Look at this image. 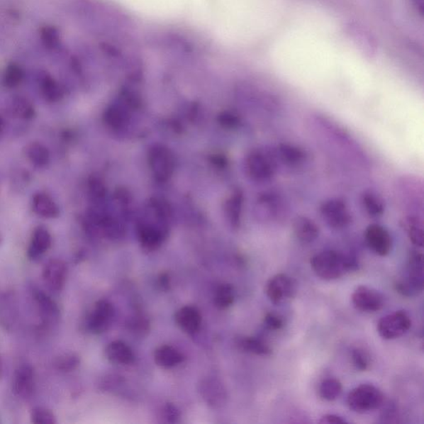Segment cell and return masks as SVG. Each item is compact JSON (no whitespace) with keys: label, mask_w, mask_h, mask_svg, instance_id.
<instances>
[{"label":"cell","mask_w":424,"mask_h":424,"mask_svg":"<svg viewBox=\"0 0 424 424\" xmlns=\"http://www.w3.org/2000/svg\"><path fill=\"white\" fill-rule=\"evenodd\" d=\"M12 111L14 115L23 120H31L36 115L33 103L23 96H16L13 99Z\"/></svg>","instance_id":"4dcf8cb0"},{"label":"cell","mask_w":424,"mask_h":424,"mask_svg":"<svg viewBox=\"0 0 424 424\" xmlns=\"http://www.w3.org/2000/svg\"><path fill=\"white\" fill-rule=\"evenodd\" d=\"M228 210L231 224L235 228H238L243 210V195L240 192H235L231 197L229 201Z\"/></svg>","instance_id":"836d02e7"},{"label":"cell","mask_w":424,"mask_h":424,"mask_svg":"<svg viewBox=\"0 0 424 424\" xmlns=\"http://www.w3.org/2000/svg\"><path fill=\"white\" fill-rule=\"evenodd\" d=\"M354 307L364 313H376L384 306V296L377 290L359 286L352 296Z\"/></svg>","instance_id":"8fae6325"},{"label":"cell","mask_w":424,"mask_h":424,"mask_svg":"<svg viewBox=\"0 0 424 424\" xmlns=\"http://www.w3.org/2000/svg\"><path fill=\"white\" fill-rule=\"evenodd\" d=\"M255 216L266 223H282L289 216V207L284 195L277 190L262 192L256 200Z\"/></svg>","instance_id":"7a4b0ae2"},{"label":"cell","mask_w":424,"mask_h":424,"mask_svg":"<svg viewBox=\"0 0 424 424\" xmlns=\"http://www.w3.org/2000/svg\"><path fill=\"white\" fill-rule=\"evenodd\" d=\"M106 357L111 363L116 364H131L135 362V354L127 344L115 341L106 348Z\"/></svg>","instance_id":"ffe728a7"},{"label":"cell","mask_w":424,"mask_h":424,"mask_svg":"<svg viewBox=\"0 0 424 424\" xmlns=\"http://www.w3.org/2000/svg\"><path fill=\"white\" fill-rule=\"evenodd\" d=\"M80 363V357L77 354L66 353L56 358L54 366L62 372H71L76 369Z\"/></svg>","instance_id":"e575fe53"},{"label":"cell","mask_w":424,"mask_h":424,"mask_svg":"<svg viewBox=\"0 0 424 424\" xmlns=\"http://www.w3.org/2000/svg\"><path fill=\"white\" fill-rule=\"evenodd\" d=\"M32 423L36 424H54L57 419L54 413L45 408H36L33 409L31 413Z\"/></svg>","instance_id":"74e56055"},{"label":"cell","mask_w":424,"mask_h":424,"mask_svg":"<svg viewBox=\"0 0 424 424\" xmlns=\"http://www.w3.org/2000/svg\"><path fill=\"white\" fill-rule=\"evenodd\" d=\"M412 325L409 316L403 311L384 316L377 324V331L384 340H394L406 334Z\"/></svg>","instance_id":"52a82bcc"},{"label":"cell","mask_w":424,"mask_h":424,"mask_svg":"<svg viewBox=\"0 0 424 424\" xmlns=\"http://www.w3.org/2000/svg\"><path fill=\"white\" fill-rule=\"evenodd\" d=\"M4 129H6V121H4V118L0 116V136L3 135Z\"/></svg>","instance_id":"ee69618b"},{"label":"cell","mask_w":424,"mask_h":424,"mask_svg":"<svg viewBox=\"0 0 424 424\" xmlns=\"http://www.w3.org/2000/svg\"><path fill=\"white\" fill-rule=\"evenodd\" d=\"M263 323L264 326L269 331H279L284 327V318L274 313H266Z\"/></svg>","instance_id":"f35d334b"},{"label":"cell","mask_w":424,"mask_h":424,"mask_svg":"<svg viewBox=\"0 0 424 424\" xmlns=\"http://www.w3.org/2000/svg\"><path fill=\"white\" fill-rule=\"evenodd\" d=\"M24 151H26V155L29 161L38 167H45L50 161V152H49L48 147L40 144V143H30L26 146Z\"/></svg>","instance_id":"83f0119b"},{"label":"cell","mask_w":424,"mask_h":424,"mask_svg":"<svg viewBox=\"0 0 424 424\" xmlns=\"http://www.w3.org/2000/svg\"><path fill=\"white\" fill-rule=\"evenodd\" d=\"M52 246V236L49 231L40 226L33 231L31 243L28 250V258L36 260L47 252Z\"/></svg>","instance_id":"d6986e66"},{"label":"cell","mask_w":424,"mask_h":424,"mask_svg":"<svg viewBox=\"0 0 424 424\" xmlns=\"http://www.w3.org/2000/svg\"><path fill=\"white\" fill-rule=\"evenodd\" d=\"M200 392L208 406L218 408L223 406L226 399V391L218 379H206L200 384Z\"/></svg>","instance_id":"e0dca14e"},{"label":"cell","mask_w":424,"mask_h":424,"mask_svg":"<svg viewBox=\"0 0 424 424\" xmlns=\"http://www.w3.org/2000/svg\"><path fill=\"white\" fill-rule=\"evenodd\" d=\"M236 344L241 351L254 354L256 356L266 357L272 354V349L269 345L266 343L264 340L257 337H241L238 340Z\"/></svg>","instance_id":"4316f807"},{"label":"cell","mask_w":424,"mask_h":424,"mask_svg":"<svg viewBox=\"0 0 424 424\" xmlns=\"http://www.w3.org/2000/svg\"><path fill=\"white\" fill-rule=\"evenodd\" d=\"M394 287L403 297L413 298L423 291V255L413 251L409 255L406 271L402 277L396 281Z\"/></svg>","instance_id":"277c9868"},{"label":"cell","mask_w":424,"mask_h":424,"mask_svg":"<svg viewBox=\"0 0 424 424\" xmlns=\"http://www.w3.org/2000/svg\"><path fill=\"white\" fill-rule=\"evenodd\" d=\"M150 164L155 175L164 180L169 179L174 171V160L169 150L155 147L150 152Z\"/></svg>","instance_id":"5bb4252c"},{"label":"cell","mask_w":424,"mask_h":424,"mask_svg":"<svg viewBox=\"0 0 424 424\" xmlns=\"http://www.w3.org/2000/svg\"><path fill=\"white\" fill-rule=\"evenodd\" d=\"M311 266L318 277L333 281L357 270L359 262L353 255L327 250L313 255L311 259Z\"/></svg>","instance_id":"6da1fadb"},{"label":"cell","mask_w":424,"mask_h":424,"mask_svg":"<svg viewBox=\"0 0 424 424\" xmlns=\"http://www.w3.org/2000/svg\"><path fill=\"white\" fill-rule=\"evenodd\" d=\"M235 293L233 285L225 284L219 286L214 296V304L216 308L228 309L235 302Z\"/></svg>","instance_id":"f546056e"},{"label":"cell","mask_w":424,"mask_h":424,"mask_svg":"<svg viewBox=\"0 0 424 424\" xmlns=\"http://www.w3.org/2000/svg\"><path fill=\"white\" fill-rule=\"evenodd\" d=\"M274 152L278 162L290 169H302L308 159L304 150L289 143H281Z\"/></svg>","instance_id":"7c38bea8"},{"label":"cell","mask_w":424,"mask_h":424,"mask_svg":"<svg viewBox=\"0 0 424 424\" xmlns=\"http://www.w3.org/2000/svg\"><path fill=\"white\" fill-rule=\"evenodd\" d=\"M265 293L274 304L287 302L296 294L294 280L285 274H276L266 284Z\"/></svg>","instance_id":"ba28073f"},{"label":"cell","mask_w":424,"mask_h":424,"mask_svg":"<svg viewBox=\"0 0 424 424\" xmlns=\"http://www.w3.org/2000/svg\"><path fill=\"white\" fill-rule=\"evenodd\" d=\"M139 238L143 247L150 251L155 250L164 240L165 233L151 225H143L140 229Z\"/></svg>","instance_id":"cb8c5ba5"},{"label":"cell","mask_w":424,"mask_h":424,"mask_svg":"<svg viewBox=\"0 0 424 424\" xmlns=\"http://www.w3.org/2000/svg\"><path fill=\"white\" fill-rule=\"evenodd\" d=\"M33 210L37 215L48 219L57 218L60 214L56 202L44 192H38L33 196Z\"/></svg>","instance_id":"7402d4cb"},{"label":"cell","mask_w":424,"mask_h":424,"mask_svg":"<svg viewBox=\"0 0 424 424\" xmlns=\"http://www.w3.org/2000/svg\"><path fill=\"white\" fill-rule=\"evenodd\" d=\"M43 279L49 289L60 292L67 279V266L64 261L57 259L49 260L44 266Z\"/></svg>","instance_id":"4fadbf2b"},{"label":"cell","mask_w":424,"mask_h":424,"mask_svg":"<svg viewBox=\"0 0 424 424\" xmlns=\"http://www.w3.org/2000/svg\"><path fill=\"white\" fill-rule=\"evenodd\" d=\"M165 415L171 423L177 422V419L179 418V412L177 408L171 403H167L165 407Z\"/></svg>","instance_id":"b9f144b4"},{"label":"cell","mask_w":424,"mask_h":424,"mask_svg":"<svg viewBox=\"0 0 424 424\" xmlns=\"http://www.w3.org/2000/svg\"><path fill=\"white\" fill-rule=\"evenodd\" d=\"M346 419L336 414H326L320 419L319 423L322 424H342L347 423Z\"/></svg>","instance_id":"60d3db41"},{"label":"cell","mask_w":424,"mask_h":424,"mask_svg":"<svg viewBox=\"0 0 424 424\" xmlns=\"http://www.w3.org/2000/svg\"><path fill=\"white\" fill-rule=\"evenodd\" d=\"M40 38L43 45L48 50L57 51L61 47L60 33L55 27H43L40 31Z\"/></svg>","instance_id":"d6a6232c"},{"label":"cell","mask_w":424,"mask_h":424,"mask_svg":"<svg viewBox=\"0 0 424 424\" xmlns=\"http://www.w3.org/2000/svg\"><path fill=\"white\" fill-rule=\"evenodd\" d=\"M364 241L373 253L387 256L393 248V239L389 230L383 225L374 223L367 226L364 233Z\"/></svg>","instance_id":"9c48e42d"},{"label":"cell","mask_w":424,"mask_h":424,"mask_svg":"<svg viewBox=\"0 0 424 424\" xmlns=\"http://www.w3.org/2000/svg\"><path fill=\"white\" fill-rule=\"evenodd\" d=\"M293 231L295 238L301 244L309 245L317 240L320 230L317 223L308 216H298L294 221Z\"/></svg>","instance_id":"2e32d148"},{"label":"cell","mask_w":424,"mask_h":424,"mask_svg":"<svg viewBox=\"0 0 424 424\" xmlns=\"http://www.w3.org/2000/svg\"><path fill=\"white\" fill-rule=\"evenodd\" d=\"M246 174L257 184L274 180L278 170V161L274 150L256 149L251 151L245 160Z\"/></svg>","instance_id":"3957f363"},{"label":"cell","mask_w":424,"mask_h":424,"mask_svg":"<svg viewBox=\"0 0 424 424\" xmlns=\"http://www.w3.org/2000/svg\"><path fill=\"white\" fill-rule=\"evenodd\" d=\"M362 208L371 218H379L384 213V201L381 196L372 190L364 191L359 197Z\"/></svg>","instance_id":"44dd1931"},{"label":"cell","mask_w":424,"mask_h":424,"mask_svg":"<svg viewBox=\"0 0 424 424\" xmlns=\"http://www.w3.org/2000/svg\"><path fill=\"white\" fill-rule=\"evenodd\" d=\"M40 88L43 97L48 102L60 101L64 96L62 87L45 72L40 74Z\"/></svg>","instance_id":"484cf974"},{"label":"cell","mask_w":424,"mask_h":424,"mask_svg":"<svg viewBox=\"0 0 424 424\" xmlns=\"http://www.w3.org/2000/svg\"><path fill=\"white\" fill-rule=\"evenodd\" d=\"M175 322L182 331L192 334L200 329L201 316L196 308L186 306L177 311L175 314Z\"/></svg>","instance_id":"ac0fdd59"},{"label":"cell","mask_w":424,"mask_h":424,"mask_svg":"<svg viewBox=\"0 0 424 424\" xmlns=\"http://www.w3.org/2000/svg\"><path fill=\"white\" fill-rule=\"evenodd\" d=\"M24 76H26V72H24L23 67L19 66L18 64L11 63L8 65L4 74V85L9 89L16 88L21 85Z\"/></svg>","instance_id":"1f68e13d"},{"label":"cell","mask_w":424,"mask_h":424,"mask_svg":"<svg viewBox=\"0 0 424 424\" xmlns=\"http://www.w3.org/2000/svg\"><path fill=\"white\" fill-rule=\"evenodd\" d=\"M159 284L160 288L162 290H167L170 287V279L169 275L166 274H162L160 276L159 278Z\"/></svg>","instance_id":"7bdbcfd3"},{"label":"cell","mask_w":424,"mask_h":424,"mask_svg":"<svg viewBox=\"0 0 424 424\" xmlns=\"http://www.w3.org/2000/svg\"><path fill=\"white\" fill-rule=\"evenodd\" d=\"M2 374H3V363H2L1 359H0V377L2 376Z\"/></svg>","instance_id":"f6af8a7d"},{"label":"cell","mask_w":424,"mask_h":424,"mask_svg":"<svg viewBox=\"0 0 424 424\" xmlns=\"http://www.w3.org/2000/svg\"><path fill=\"white\" fill-rule=\"evenodd\" d=\"M319 213L325 224L334 230L347 229L352 223V216L347 202L337 197L323 202Z\"/></svg>","instance_id":"8992f818"},{"label":"cell","mask_w":424,"mask_h":424,"mask_svg":"<svg viewBox=\"0 0 424 424\" xmlns=\"http://www.w3.org/2000/svg\"><path fill=\"white\" fill-rule=\"evenodd\" d=\"M115 309L113 305L106 300H100L89 314L87 327L91 333L101 334L109 329L114 318Z\"/></svg>","instance_id":"30bf717a"},{"label":"cell","mask_w":424,"mask_h":424,"mask_svg":"<svg viewBox=\"0 0 424 424\" xmlns=\"http://www.w3.org/2000/svg\"><path fill=\"white\" fill-rule=\"evenodd\" d=\"M34 297H35L43 321L46 323H56L59 315H60V310H59L57 304L43 291H36Z\"/></svg>","instance_id":"603a6c76"},{"label":"cell","mask_w":424,"mask_h":424,"mask_svg":"<svg viewBox=\"0 0 424 424\" xmlns=\"http://www.w3.org/2000/svg\"><path fill=\"white\" fill-rule=\"evenodd\" d=\"M34 372L29 364H23L19 367L13 381V391L17 396L28 398L33 396L34 391Z\"/></svg>","instance_id":"9a60e30c"},{"label":"cell","mask_w":424,"mask_h":424,"mask_svg":"<svg viewBox=\"0 0 424 424\" xmlns=\"http://www.w3.org/2000/svg\"><path fill=\"white\" fill-rule=\"evenodd\" d=\"M184 359L182 354L171 346H162L155 352V363L162 368L175 367L184 362Z\"/></svg>","instance_id":"d4e9b609"},{"label":"cell","mask_w":424,"mask_h":424,"mask_svg":"<svg viewBox=\"0 0 424 424\" xmlns=\"http://www.w3.org/2000/svg\"><path fill=\"white\" fill-rule=\"evenodd\" d=\"M149 322L144 317H136L132 320L130 326L136 333H144L147 332L149 329Z\"/></svg>","instance_id":"ab89813d"},{"label":"cell","mask_w":424,"mask_h":424,"mask_svg":"<svg viewBox=\"0 0 424 424\" xmlns=\"http://www.w3.org/2000/svg\"><path fill=\"white\" fill-rule=\"evenodd\" d=\"M342 393V384L337 379L329 378L324 379L320 384L319 394L324 401H336Z\"/></svg>","instance_id":"f1b7e54d"},{"label":"cell","mask_w":424,"mask_h":424,"mask_svg":"<svg viewBox=\"0 0 424 424\" xmlns=\"http://www.w3.org/2000/svg\"><path fill=\"white\" fill-rule=\"evenodd\" d=\"M406 230L411 242L422 247L423 245V233L422 225L415 218H409L406 221Z\"/></svg>","instance_id":"d590c367"},{"label":"cell","mask_w":424,"mask_h":424,"mask_svg":"<svg viewBox=\"0 0 424 424\" xmlns=\"http://www.w3.org/2000/svg\"><path fill=\"white\" fill-rule=\"evenodd\" d=\"M0 243H1V235H0Z\"/></svg>","instance_id":"bcb514c9"},{"label":"cell","mask_w":424,"mask_h":424,"mask_svg":"<svg viewBox=\"0 0 424 424\" xmlns=\"http://www.w3.org/2000/svg\"><path fill=\"white\" fill-rule=\"evenodd\" d=\"M384 398L381 389L372 384H362L350 392L347 404L352 411L366 413L381 407Z\"/></svg>","instance_id":"5b68a950"},{"label":"cell","mask_w":424,"mask_h":424,"mask_svg":"<svg viewBox=\"0 0 424 424\" xmlns=\"http://www.w3.org/2000/svg\"><path fill=\"white\" fill-rule=\"evenodd\" d=\"M351 359L353 367L359 372H366L371 366V358L362 348H354L351 352Z\"/></svg>","instance_id":"8d00e7d4"}]
</instances>
